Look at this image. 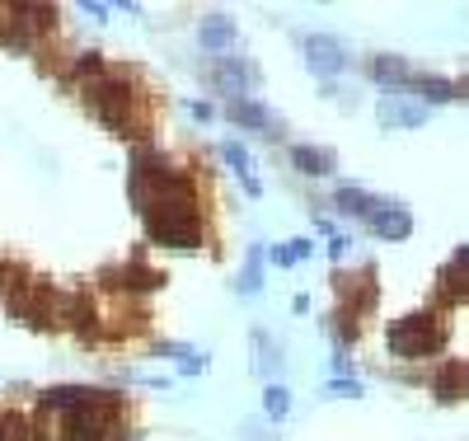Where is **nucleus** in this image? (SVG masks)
<instances>
[{
	"mask_svg": "<svg viewBox=\"0 0 469 441\" xmlns=\"http://www.w3.org/2000/svg\"><path fill=\"white\" fill-rule=\"evenodd\" d=\"M385 343H390L395 357H427V352H436L441 343H446V324H441L436 315H404V319L390 324Z\"/></svg>",
	"mask_w": 469,
	"mask_h": 441,
	"instance_id": "1",
	"label": "nucleus"
},
{
	"mask_svg": "<svg viewBox=\"0 0 469 441\" xmlns=\"http://www.w3.org/2000/svg\"><path fill=\"white\" fill-rule=\"evenodd\" d=\"M52 296L43 282H19L15 291H10V315L19 319V324H34V328H43L47 319H52Z\"/></svg>",
	"mask_w": 469,
	"mask_h": 441,
	"instance_id": "2",
	"label": "nucleus"
},
{
	"mask_svg": "<svg viewBox=\"0 0 469 441\" xmlns=\"http://www.w3.org/2000/svg\"><path fill=\"white\" fill-rule=\"evenodd\" d=\"M306 66L315 71V75H338L343 66H347V52H343V43L338 38H328V34H315V38H306Z\"/></svg>",
	"mask_w": 469,
	"mask_h": 441,
	"instance_id": "3",
	"label": "nucleus"
},
{
	"mask_svg": "<svg viewBox=\"0 0 469 441\" xmlns=\"http://www.w3.org/2000/svg\"><path fill=\"white\" fill-rule=\"evenodd\" d=\"M376 118H380V127H418L427 118V108L418 99H408V94H380Z\"/></svg>",
	"mask_w": 469,
	"mask_h": 441,
	"instance_id": "4",
	"label": "nucleus"
},
{
	"mask_svg": "<svg viewBox=\"0 0 469 441\" xmlns=\"http://www.w3.org/2000/svg\"><path fill=\"white\" fill-rule=\"evenodd\" d=\"M29 432H34V441H75V408L43 404L38 408V423Z\"/></svg>",
	"mask_w": 469,
	"mask_h": 441,
	"instance_id": "5",
	"label": "nucleus"
},
{
	"mask_svg": "<svg viewBox=\"0 0 469 441\" xmlns=\"http://www.w3.org/2000/svg\"><path fill=\"white\" fill-rule=\"evenodd\" d=\"M254 80H259V71L244 66V62H235V57H220L216 71H211V85H220L230 99H249V85H254Z\"/></svg>",
	"mask_w": 469,
	"mask_h": 441,
	"instance_id": "6",
	"label": "nucleus"
},
{
	"mask_svg": "<svg viewBox=\"0 0 469 441\" xmlns=\"http://www.w3.org/2000/svg\"><path fill=\"white\" fill-rule=\"evenodd\" d=\"M103 282L113 291H155V287H164V272L142 268V263H127V268H108Z\"/></svg>",
	"mask_w": 469,
	"mask_h": 441,
	"instance_id": "7",
	"label": "nucleus"
},
{
	"mask_svg": "<svg viewBox=\"0 0 469 441\" xmlns=\"http://www.w3.org/2000/svg\"><path fill=\"white\" fill-rule=\"evenodd\" d=\"M366 220H371V230L385 235V240H408V230H413V216L404 207H385V202H376V211Z\"/></svg>",
	"mask_w": 469,
	"mask_h": 441,
	"instance_id": "8",
	"label": "nucleus"
},
{
	"mask_svg": "<svg viewBox=\"0 0 469 441\" xmlns=\"http://www.w3.org/2000/svg\"><path fill=\"white\" fill-rule=\"evenodd\" d=\"M198 43H202L207 52H226V47H235V19L211 15L202 29H198Z\"/></svg>",
	"mask_w": 469,
	"mask_h": 441,
	"instance_id": "9",
	"label": "nucleus"
},
{
	"mask_svg": "<svg viewBox=\"0 0 469 441\" xmlns=\"http://www.w3.org/2000/svg\"><path fill=\"white\" fill-rule=\"evenodd\" d=\"M408 90H418L427 103H451L464 85H451V80H441V75H408Z\"/></svg>",
	"mask_w": 469,
	"mask_h": 441,
	"instance_id": "10",
	"label": "nucleus"
},
{
	"mask_svg": "<svg viewBox=\"0 0 469 441\" xmlns=\"http://www.w3.org/2000/svg\"><path fill=\"white\" fill-rule=\"evenodd\" d=\"M230 118H235V122H244V127H259V132L278 127V118H272L259 99H230Z\"/></svg>",
	"mask_w": 469,
	"mask_h": 441,
	"instance_id": "11",
	"label": "nucleus"
},
{
	"mask_svg": "<svg viewBox=\"0 0 469 441\" xmlns=\"http://www.w3.org/2000/svg\"><path fill=\"white\" fill-rule=\"evenodd\" d=\"M220 155H226V164H230V170L244 179V188H249L254 198H259V192H263V183H259V179H254V170H249V151H244L239 142H226V146H220Z\"/></svg>",
	"mask_w": 469,
	"mask_h": 441,
	"instance_id": "12",
	"label": "nucleus"
},
{
	"mask_svg": "<svg viewBox=\"0 0 469 441\" xmlns=\"http://www.w3.org/2000/svg\"><path fill=\"white\" fill-rule=\"evenodd\" d=\"M291 160H296V170H300V174H328V170H334V155L319 151V146H296V151H291Z\"/></svg>",
	"mask_w": 469,
	"mask_h": 441,
	"instance_id": "13",
	"label": "nucleus"
},
{
	"mask_svg": "<svg viewBox=\"0 0 469 441\" xmlns=\"http://www.w3.org/2000/svg\"><path fill=\"white\" fill-rule=\"evenodd\" d=\"M371 75L376 80H385V85H408V66H404V57H376L371 62Z\"/></svg>",
	"mask_w": 469,
	"mask_h": 441,
	"instance_id": "14",
	"label": "nucleus"
},
{
	"mask_svg": "<svg viewBox=\"0 0 469 441\" xmlns=\"http://www.w3.org/2000/svg\"><path fill=\"white\" fill-rule=\"evenodd\" d=\"M334 202H338V211H352V216H371V211H376V198H366L362 188H347V183L338 188Z\"/></svg>",
	"mask_w": 469,
	"mask_h": 441,
	"instance_id": "15",
	"label": "nucleus"
},
{
	"mask_svg": "<svg viewBox=\"0 0 469 441\" xmlns=\"http://www.w3.org/2000/svg\"><path fill=\"white\" fill-rule=\"evenodd\" d=\"M259 287H263V254L254 250L249 263H244V272H239V296H259Z\"/></svg>",
	"mask_w": 469,
	"mask_h": 441,
	"instance_id": "16",
	"label": "nucleus"
},
{
	"mask_svg": "<svg viewBox=\"0 0 469 441\" xmlns=\"http://www.w3.org/2000/svg\"><path fill=\"white\" fill-rule=\"evenodd\" d=\"M287 408H291L287 385H268V390H263V413H268V418H287Z\"/></svg>",
	"mask_w": 469,
	"mask_h": 441,
	"instance_id": "17",
	"label": "nucleus"
},
{
	"mask_svg": "<svg viewBox=\"0 0 469 441\" xmlns=\"http://www.w3.org/2000/svg\"><path fill=\"white\" fill-rule=\"evenodd\" d=\"M436 390H441V399H455L460 390H464V367H446V371H441V380H436Z\"/></svg>",
	"mask_w": 469,
	"mask_h": 441,
	"instance_id": "18",
	"label": "nucleus"
},
{
	"mask_svg": "<svg viewBox=\"0 0 469 441\" xmlns=\"http://www.w3.org/2000/svg\"><path fill=\"white\" fill-rule=\"evenodd\" d=\"M0 441H29V423L19 413H0Z\"/></svg>",
	"mask_w": 469,
	"mask_h": 441,
	"instance_id": "19",
	"label": "nucleus"
},
{
	"mask_svg": "<svg viewBox=\"0 0 469 441\" xmlns=\"http://www.w3.org/2000/svg\"><path fill=\"white\" fill-rule=\"evenodd\" d=\"M306 254H310V240H291L287 250H272V263H278V268H291L296 259H306Z\"/></svg>",
	"mask_w": 469,
	"mask_h": 441,
	"instance_id": "20",
	"label": "nucleus"
},
{
	"mask_svg": "<svg viewBox=\"0 0 469 441\" xmlns=\"http://www.w3.org/2000/svg\"><path fill=\"white\" fill-rule=\"evenodd\" d=\"M328 395H362V385H357V380H334V385H328Z\"/></svg>",
	"mask_w": 469,
	"mask_h": 441,
	"instance_id": "21",
	"label": "nucleus"
},
{
	"mask_svg": "<svg viewBox=\"0 0 469 441\" xmlns=\"http://www.w3.org/2000/svg\"><path fill=\"white\" fill-rule=\"evenodd\" d=\"M343 250H347V240H343V235L328 240V254H334V259H343Z\"/></svg>",
	"mask_w": 469,
	"mask_h": 441,
	"instance_id": "22",
	"label": "nucleus"
}]
</instances>
